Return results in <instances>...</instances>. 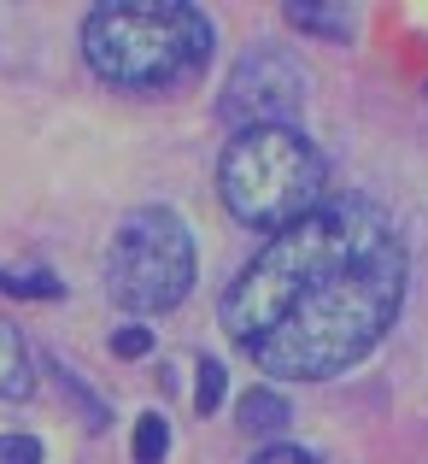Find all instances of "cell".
Returning a JSON list of instances; mask_svg holds the SVG:
<instances>
[{"instance_id":"6da1fadb","label":"cell","mask_w":428,"mask_h":464,"mask_svg":"<svg viewBox=\"0 0 428 464\" xmlns=\"http://www.w3.org/2000/svg\"><path fill=\"white\" fill-rule=\"evenodd\" d=\"M411 283V253L382 206L323 200L311 218L264 241L224 288V329L259 371L323 382L376 353Z\"/></svg>"},{"instance_id":"7a4b0ae2","label":"cell","mask_w":428,"mask_h":464,"mask_svg":"<svg viewBox=\"0 0 428 464\" xmlns=\"http://www.w3.org/2000/svg\"><path fill=\"white\" fill-rule=\"evenodd\" d=\"M82 53L94 77L112 89H170L212 59V18L182 0H147V6H94L82 18Z\"/></svg>"},{"instance_id":"3957f363","label":"cell","mask_w":428,"mask_h":464,"mask_svg":"<svg viewBox=\"0 0 428 464\" xmlns=\"http://www.w3.org/2000/svg\"><path fill=\"white\" fill-rule=\"evenodd\" d=\"M217 188H224V206L247 229H276L282 236L288 224H300L323 206L328 159L293 124L241 130L217 159Z\"/></svg>"},{"instance_id":"277c9868","label":"cell","mask_w":428,"mask_h":464,"mask_svg":"<svg viewBox=\"0 0 428 464\" xmlns=\"http://www.w3.org/2000/svg\"><path fill=\"white\" fill-rule=\"evenodd\" d=\"M194 271H200V253L194 236L170 206H141L124 218L112 253H106V295L124 312L153 317L188 300Z\"/></svg>"},{"instance_id":"5b68a950","label":"cell","mask_w":428,"mask_h":464,"mask_svg":"<svg viewBox=\"0 0 428 464\" xmlns=\"http://www.w3.org/2000/svg\"><path fill=\"white\" fill-rule=\"evenodd\" d=\"M305 65L282 47H259V53H247L235 71H229V89L224 101H217V112L241 130H264V124H293L305 106Z\"/></svg>"},{"instance_id":"8992f818","label":"cell","mask_w":428,"mask_h":464,"mask_svg":"<svg viewBox=\"0 0 428 464\" xmlns=\"http://www.w3.org/2000/svg\"><path fill=\"white\" fill-rule=\"evenodd\" d=\"M288 400L276 394V388H252V394H241L235 400V423H241V435H282L288 430Z\"/></svg>"},{"instance_id":"52a82bcc","label":"cell","mask_w":428,"mask_h":464,"mask_svg":"<svg viewBox=\"0 0 428 464\" xmlns=\"http://www.w3.org/2000/svg\"><path fill=\"white\" fill-rule=\"evenodd\" d=\"M0 394L6 400H30L35 394V371H30V353H24V335L0 317Z\"/></svg>"},{"instance_id":"ba28073f","label":"cell","mask_w":428,"mask_h":464,"mask_svg":"<svg viewBox=\"0 0 428 464\" xmlns=\"http://www.w3.org/2000/svg\"><path fill=\"white\" fill-rule=\"evenodd\" d=\"M288 24L317 30V35H335V42H352V35H358V12L352 6H288Z\"/></svg>"},{"instance_id":"9c48e42d","label":"cell","mask_w":428,"mask_h":464,"mask_svg":"<svg viewBox=\"0 0 428 464\" xmlns=\"http://www.w3.org/2000/svg\"><path fill=\"white\" fill-rule=\"evenodd\" d=\"M0 295H12V300H59L65 283H59L53 271H0Z\"/></svg>"},{"instance_id":"30bf717a","label":"cell","mask_w":428,"mask_h":464,"mask_svg":"<svg viewBox=\"0 0 428 464\" xmlns=\"http://www.w3.org/2000/svg\"><path fill=\"white\" fill-rule=\"evenodd\" d=\"M165 453H170V430L158 411H147L136 423V464H165Z\"/></svg>"},{"instance_id":"8fae6325","label":"cell","mask_w":428,"mask_h":464,"mask_svg":"<svg viewBox=\"0 0 428 464\" xmlns=\"http://www.w3.org/2000/svg\"><path fill=\"white\" fill-rule=\"evenodd\" d=\"M224 388H229V371L217 359H200V400H194V411H200V418H212V411L224 406Z\"/></svg>"},{"instance_id":"7c38bea8","label":"cell","mask_w":428,"mask_h":464,"mask_svg":"<svg viewBox=\"0 0 428 464\" xmlns=\"http://www.w3.org/2000/svg\"><path fill=\"white\" fill-rule=\"evenodd\" d=\"M112 353H118V359H147V353H153V329L124 324V329L112 335Z\"/></svg>"},{"instance_id":"4fadbf2b","label":"cell","mask_w":428,"mask_h":464,"mask_svg":"<svg viewBox=\"0 0 428 464\" xmlns=\"http://www.w3.org/2000/svg\"><path fill=\"white\" fill-rule=\"evenodd\" d=\"M0 464H42V441L35 435H0Z\"/></svg>"},{"instance_id":"5bb4252c","label":"cell","mask_w":428,"mask_h":464,"mask_svg":"<svg viewBox=\"0 0 428 464\" xmlns=\"http://www.w3.org/2000/svg\"><path fill=\"white\" fill-rule=\"evenodd\" d=\"M252 464H317V459L305 453V447H288V441H282V447H264Z\"/></svg>"}]
</instances>
